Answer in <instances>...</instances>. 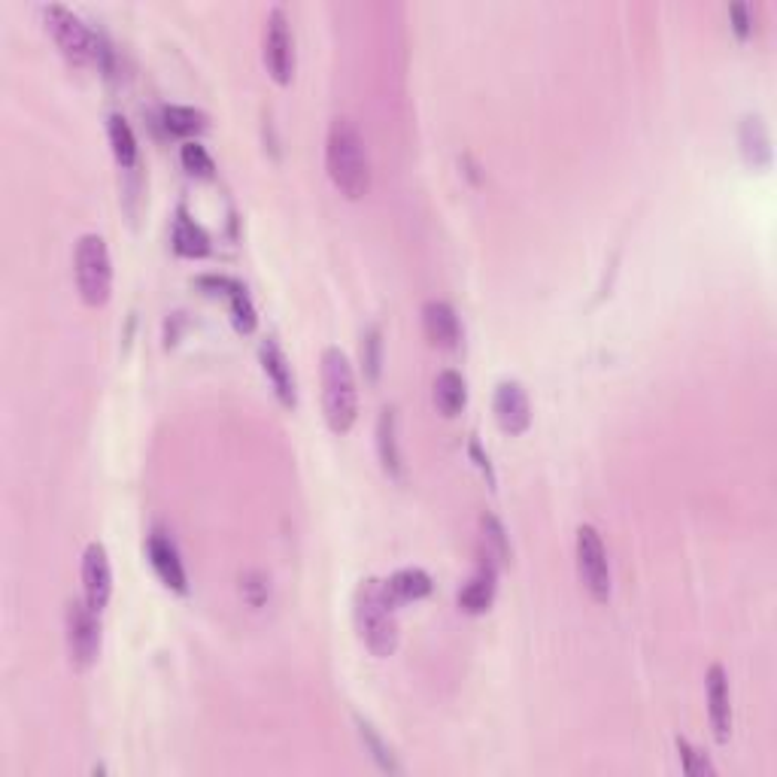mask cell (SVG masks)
<instances>
[{"mask_svg": "<svg viewBox=\"0 0 777 777\" xmlns=\"http://www.w3.org/2000/svg\"><path fill=\"white\" fill-rule=\"evenodd\" d=\"M325 167L343 198L359 200L371 191V162L362 134L350 118H334L325 141Z\"/></svg>", "mask_w": 777, "mask_h": 777, "instance_id": "cell-1", "label": "cell"}, {"mask_svg": "<svg viewBox=\"0 0 777 777\" xmlns=\"http://www.w3.org/2000/svg\"><path fill=\"white\" fill-rule=\"evenodd\" d=\"M395 601L388 599L386 583L377 578L362 580L355 589V629L365 648L386 660L398 650V620H395Z\"/></svg>", "mask_w": 777, "mask_h": 777, "instance_id": "cell-2", "label": "cell"}, {"mask_svg": "<svg viewBox=\"0 0 777 777\" xmlns=\"http://www.w3.org/2000/svg\"><path fill=\"white\" fill-rule=\"evenodd\" d=\"M322 413L334 435H346L359 419V383L341 346L322 353Z\"/></svg>", "mask_w": 777, "mask_h": 777, "instance_id": "cell-3", "label": "cell"}, {"mask_svg": "<svg viewBox=\"0 0 777 777\" xmlns=\"http://www.w3.org/2000/svg\"><path fill=\"white\" fill-rule=\"evenodd\" d=\"M43 19H46V31L55 40V46L64 52V59L80 64V68H85V64L106 68L110 49L76 12L61 7V3H49V7H43Z\"/></svg>", "mask_w": 777, "mask_h": 777, "instance_id": "cell-4", "label": "cell"}, {"mask_svg": "<svg viewBox=\"0 0 777 777\" xmlns=\"http://www.w3.org/2000/svg\"><path fill=\"white\" fill-rule=\"evenodd\" d=\"M73 277L83 304L104 307L113 294V259L101 235H83L73 252Z\"/></svg>", "mask_w": 777, "mask_h": 777, "instance_id": "cell-5", "label": "cell"}, {"mask_svg": "<svg viewBox=\"0 0 777 777\" xmlns=\"http://www.w3.org/2000/svg\"><path fill=\"white\" fill-rule=\"evenodd\" d=\"M64 632H68V653H71L73 669H92L101 656V623L97 611L85 599L68 601L64 611Z\"/></svg>", "mask_w": 777, "mask_h": 777, "instance_id": "cell-6", "label": "cell"}, {"mask_svg": "<svg viewBox=\"0 0 777 777\" xmlns=\"http://www.w3.org/2000/svg\"><path fill=\"white\" fill-rule=\"evenodd\" d=\"M578 574L589 599L599 604L611 599V562H608V550L595 526L578 529Z\"/></svg>", "mask_w": 777, "mask_h": 777, "instance_id": "cell-7", "label": "cell"}, {"mask_svg": "<svg viewBox=\"0 0 777 777\" xmlns=\"http://www.w3.org/2000/svg\"><path fill=\"white\" fill-rule=\"evenodd\" d=\"M265 68L280 85L292 83L294 40L289 31V19L280 7L268 12V24H265Z\"/></svg>", "mask_w": 777, "mask_h": 777, "instance_id": "cell-8", "label": "cell"}, {"mask_svg": "<svg viewBox=\"0 0 777 777\" xmlns=\"http://www.w3.org/2000/svg\"><path fill=\"white\" fill-rule=\"evenodd\" d=\"M493 413H495V423H498V428H501L505 435L517 437L522 435V432H529L531 401L529 395H526L522 383H517V380H505V383H498L493 398Z\"/></svg>", "mask_w": 777, "mask_h": 777, "instance_id": "cell-9", "label": "cell"}, {"mask_svg": "<svg viewBox=\"0 0 777 777\" xmlns=\"http://www.w3.org/2000/svg\"><path fill=\"white\" fill-rule=\"evenodd\" d=\"M110 595H113V568H110V556H106L104 543L92 541L83 553V599L101 613L106 608Z\"/></svg>", "mask_w": 777, "mask_h": 777, "instance_id": "cell-10", "label": "cell"}, {"mask_svg": "<svg viewBox=\"0 0 777 777\" xmlns=\"http://www.w3.org/2000/svg\"><path fill=\"white\" fill-rule=\"evenodd\" d=\"M146 556H149V566L158 574V580L174 592H186L189 589V578H186V568L179 559L177 543L167 538L165 531H153L149 543H146Z\"/></svg>", "mask_w": 777, "mask_h": 777, "instance_id": "cell-11", "label": "cell"}, {"mask_svg": "<svg viewBox=\"0 0 777 777\" xmlns=\"http://www.w3.org/2000/svg\"><path fill=\"white\" fill-rule=\"evenodd\" d=\"M259 362H261V371H265V377L271 380L273 395L280 398L283 407L292 411L294 404H298V386H294L292 365H289V355L283 353V346L273 341V338L261 341Z\"/></svg>", "mask_w": 777, "mask_h": 777, "instance_id": "cell-12", "label": "cell"}, {"mask_svg": "<svg viewBox=\"0 0 777 777\" xmlns=\"http://www.w3.org/2000/svg\"><path fill=\"white\" fill-rule=\"evenodd\" d=\"M707 693V717L711 729L719 744L729 742L732 735V698H729V677L723 672V665H711L705 677Z\"/></svg>", "mask_w": 777, "mask_h": 777, "instance_id": "cell-13", "label": "cell"}, {"mask_svg": "<svg viewBox=\"0 0 777 777\" xmlns=\"http://www.w3.org/2000/svg\"><path fill=\"white\" fill-rule=\"evenodd\" d=\"M423 331L428 343L437 346V350H456L462 341L459 313L447 301H425Z\"/></svg>", "mask_w": 777, "mask_h": 777, "instance_id": "cell-14", "label": "cell"}, {"mask_svg": "<svg viewBox=\"0 0 777 777\" xmlns=\"http://www.w3.org/2000/svg\"><path fill=\"white\" fill-rule=\"evenodd\" d=\"M495 578H498V566L493 559H480V568L474 571V578L459 589V611L480 617L493 608L495 601Z\"/></svg>", "mask_w": 777, "mask_h": 777, "instance_id": "cell-15", "label": "cell"}, {"mask_svg": "<svg viewBox=\"0 0 777 777\" xmlns=\"http://www.w3.org/2000/svg\"><path fill=\"white\" fill-rule=\"evenodd\" d=\"M377 453L380 465L388 477L401 480V449H398V416L395 407H383L377 419Z\"/></svg>", "mask_w": 777, "mask_h": 777, "instance_id": "cell-16", "label": "cell"}, {"mask_svg": "<svg viewBox=\"0 0 777 777\" xmlns=\"http://www.w3.org/2000/svg\"><path fill=\"white\" fill-rule=\"evenodd\" d=\"M170 237H174L177 256H183V259H204V256L210 252V237H207V231H204L186 210H177L174 235Z\"/></svg>", "mask_w": 777, "mask_h": 777, "instance_id": "cell-17", "label": "cell"}, {"mask_svg": "<svg viewBox=\"0 0 777 777\" xmlns=\"http://www.w3.org/2000/svg\"><path fill=\"white\" fill-rule=\"evenodd\" d=\"M468 404V386L459 371H441L435 377V407L437 413H444L447 419L459 416Z\"/></svg>", "mask_w": 777, "mask_h": 777, "instance_id": "cell-18", "label": "cell"}, {"mask_svg": "<svg viewBox=\"0 0 777 777\" xmlns=\"http://www.w3.org/2000/svg\"><path fill=\"white\" fill-rule=\"evenodd\" d=\"M386 583L388 599L395 604H404V601H419L432 592V578L425 574L423 568H401L395 571L392 578L383 580Z\"/></svg>", "mask_w": 777, "mask_h": 777, "instance_id": "cell-19", "label": "cell"}, {"mask_svg": "<svg viewBox=\"0 0 777 777\" xmlns=\"http://www.w3.org/2000/svg\"><path fill=\"white\" fill-rule=\"evenodd\" d=\"M742 153L747 158V165H771V141H768L766 122L759 116H747L742 122Z\"/></svg>", "mask_w": 777, "mask_h": 777, "instance_id": "cell-20", "label": "cell"}, {"mask_svg": "<svg viewBox=\"0 0 777 777\" xmlns=\"http://www.w3.org/2000/svg\"><path fill=\"white\" fill-rule=\"evenodd\" d=\"M106 134H110V146H113V155H116L118 167H134L137 165V137L134 131L122 116H110V125H106Z\"/></svg>", "mask_w": 777, "mask_h": 777, "instance_id": "cell-21", "label": "cell"}, {"mask_svg": "<svg viewBox=\"0 0 777 777\" xmlns=\"http://www.w3.org/2000/svg\"><path fill=\"white\" fill-rule=\"evenodd\" d=\"M162 118H165V128L170 131V134H179V137H191V134L207 131V116H204L200 110H195V106L170 104L165 106Z\"/></svg>", "mask_w": 777, "mask_h": 777, "instance_id": "cell-22", "label": "cell"}, {"mask_svg": "<svg viewBox=\"0 0 777 777\" xmlns=\"http://www.w3.org/2000/svg\"><path fill=\"white\" fill-rule=\"evenodd\" d=\"M480 529H484V550L486 559H493L495 566H501L510 559V543H507L505 526L493 517V514H484L480 519Z\"/></svg>", "mask_w": 777, "mask_h": 777, "instance_id": "cell-23", "label": "cell"}, {"mask_svg": "<svg viewBox=\"0 0 777 777\" xmlns=\"http://www.w3.org/2000/svg\"><path fill=\"white\" fill-rule=\"evenodd\" d=\"M228 301V307H231V322H235V329L240 331V334H252L256 331V325H259V317H256V307H252V301H249V294L244 286H237L235 292L225 298Z\"/></svg>", "mask_w": 777, "mask_h": 777, "instance_id": "cell-24", "label": "cell"}, {"mask_svg": "<svg viewBox=\"0 0 777 777\" xmlns=\"http://www.w3.org/2000/svg\"><path fill=\"white\" fill-rule=\"evenodd\" d=\"M677 754H681V768L686 771L690 777H714L717 775V768H714V763L707 759V754H702L695 744H690L686 738H681L677 735Z\"/></svg>", "mask_w": 777, "mask_h": 777, "instance_id": "cell-25", "label": "cell"}, {"mask_svg": "<svg viewBox=\"0 0 777 777\" xmlns=\"http://www.w3.org/2000/svg\"><path fill=\"white\" fill-rule=\"evenodd\" d=\"M179 162H183V167L189 170L191 177H200V179L213 177V158L198 141L183 143V149H179Z\"/></svg>", "mask_w": 777, "mask_h": 777, "instance_id": "cell-26", "label": "cell"}, {"mask_svg": "<svg viewBox=\"0 0 777 777\" xmlns=\"http://www.w3.org/2000/svg\"><path fill=\"white\" fill-rule=\"evenodd\" d=\"M355 723H359V735H362V742H365V747L371 750V756L377 759L380 768H383V771H401L398 763H395V756H392V750H388L386 744L380 742V735L374 732V726L365 723V719H355Z\"/></svg>", "mask_w": 777, "mask_h": 777, "instance_id": "cell-27", "label": "cell"}, {"mask_svg": "<svg viewBox=\"0 0 777 777\" xmlns=\"http://www.w3.org/2000/svg\"><path fill=\"white\" fill-rule=\"evenodd\" d=\"M380 350H383V341H380V329H377V325H374V329H367L365 343H362V365H365V377L367 380H377L380 377V362H383V355H380Z\"/></svg>", "mask_w": 777, "mask_h": 777, "instance_id": "cell-28", "label": "cell"}, {"mask_svg": "<svg viewBox=\"0 0 777 777\" xmlns=\"http://www.w3.org/2000/svg\"><path fill=\"white\" fill-rule=\"evenodd\" d=\"M729 22H732V31H735V37H738V40H747V37H750V31H754L750 7H747V3H732Z\"/></svg>", "mask_w": 777, "mask_h": 777, "instance_id": "cell-29", "label": "cell"}]
</instances>
